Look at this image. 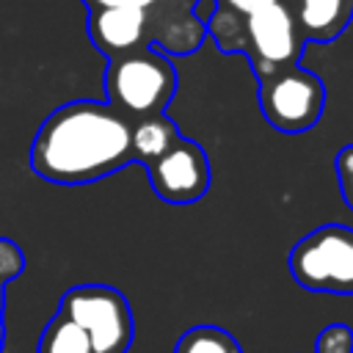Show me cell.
<instances>
[{"instance_id":"1","label":"cell","mask_w":353,"mask_h":353,"mask_svg":"<svg viewBox=\"0 0 353 353\" xmlns=\"http://www.w3.org/2000/svg\"><path fill=\"white\" fill-rule=\"evenodd\" d=\"M132 163V121L108 102L55 108L30 143V168L55 185H85Z\"/></svg>"},{"instance_id":"2","label":"cell","mask_w":353,"mask_h":353,"mask_svg":"<svg viewBox=\"0 0 353 353\" xmlns=\"http://www.w3.org/2000/svg\"><path fill=\"white\" fill-rule=\"evenodd\" d=\"M176 94V69L157 47H143L138 52L108 61L105 69V97L113 110L130 121L165 113L171 97Z\"/></svg>"},{"instance_id":"3","label":"cell","mask_w":353,"mask_h":353,"mask_svg":"<svg viewBox=\"0 0 353 353\" xmlns=\"http://www.w3.org/2000/svg\"><path fill=\"white\" fill-rule=\"evenodd\" d=\"M58 312L85 334L94 353H127L132 345V309L116 287L77 284L63 292Z\"/></svg>"},{"instance_id":"4","label":"cell","mask_w":353,"mask_h":353,"mask_svg":"<svg viewBox=\"0 0 353 353\" xmlns=\"http://www.w3.org/2000/svg\"><path fill=\"white\" fill-rule=\"evenodd\" d=\"M290 273L303 290L353 295V229L325 223L301 237L290 251Z\"/></svg>"},{"instance_id":"5","label":"cell","mask_w":353,"mask_h":353,"mask_svg":"<svg viewBox=\"0 0 353 353\" xmlns=\"http://www.w3.org/2000/svg\"><path fill=\"white\" fill-rule=\"evenodd\" d=\"M259 108L273 130L290 135L306 132L323 116L325 85L314 72L303 66H287L259 80Z\"/></svg>"},{"instance_id":"6","label":"cell","mask_w":353,"mask_h":353,"mask_svg":"<svg viewBox=\"0 0 353 353\" xmlns=\"http://www.w3.org/2000/svg\"><path fill=\"white\" fill-rule=\"evenodd\" d=\"M303 36L290 3H273L262 11L243 17V50L256 72V80L298 66L303 52Z\"/></svg>"},{"instance_id":"7","label":"cell","mask_w":353,"mask_h":353,"mask_svg":"<svg viewBox=\"0 0 353 353\" xmlns=\"http://www.w3.org/2000/svg\"><path fill=\"white\" fill-rule=\"evenodd\" d=\"M152 190L168 204H193L210 190V160L196 141L179 138L146 165Z\"/></svg>"},{"instance_id":"8","label":"cell","mask_w":353,"mask_h":353,"mask_svg":"<svg viewBox=\"0 0 353 353\" xmlns=\"http://www.w3.org/2000/svg\"><path fill=\"white\" fill-rule=\"evenodd\" d=\"M88 39L108 61L152 47V8L88 11Z\"/></svg>"},{"instance_id":"9","label":"cell","mask_w":353,"mask_h":353,"mask_svg":"<svg viewBox=\"0 0 353 353\" xmlns=\"http://www.w3.org/2000/svg\"><path fill=\"white\" fill-rule=\"evenodd\" d=\"M204 36L207 28L190 8L171 0L152 6V47H157L163 55H190L201 47Z\"/></svg>"},{"instance_id":"10","label":"cell","mask_w":353,"mask_h":353,"mask_svg":"<svg viewBox=\"0 0 353 353\" xmlns=\"http://www.w3.org/2000/svg\"><path fill=\"white\" fill-rule=\"evenodd\" d=\"M292 14L303 41H334L353 19V0H295Z\"/></svg>"},{"instance_id":"11","label":"cell","mask_w":353,"mask_h":353,"mask_svg":"<svg viewBox=\"0 0 353 353\" xmlns=\"http://www.w3.org/2000/svg\"><path fill=\"white\" fill-rule=\"evenodd\" d=\"M179 130L176 124L165 116H146L132 121V163H143L149 165L152 160H157L160 154H165L176 141H179Z\"/></svg>"},{"instance_id":"12","label":"cell","mask_w":353,"mask_h":353,"mask_svg":"<svg viewBox=\"0 0 353 353\" xmlns=\"http://www.w3.org/2000/svg\"><path fill=\"white\" fill-rule=\"evenodd\" d=\"M36 353H94L85 334L61 312L52 314V320L44 325L39 336Z\"/></svg>"},{"instance_id":"13","label":"cell","mask_w":353,"mask_h":353,"mask_svg":"<svg viewBox=\"0 0 353 353\" xmlns=\"http://www.w3.org/2000/svg\"><path fill=\"white\" fill-rule=\"evenodd\" d=\"M174 353H243V347L221 325H193L176 339Z\"/></svg>"},{"instance_id":"14","label":"cell","mask_w":353,"mask_h":353,"mask_svg":"<svg viewBox=\"0 0 353 353\" xmlns=\"http://www.w3.org/2000/svg\"><path fill=\"white\" fill-rule=\"evenodd\" d=\"M25 270V254L22 248L8 240V237H0V353L6 347V287L19 279Z\"/></svg>"},{"instance_id":"15","label":"cell","mask_w":353,"mask_h":353,"mask_svg":"<svg viewBox=\"0 0 353 353\" xmlns=\"http://www.w3.org/2000/svg\"><path fill=\"white\" fill-rule=\"evenodd\" d=\"M314 353H353V328L345 323L325 325L314 339Z\"/></svg>"},{"instance_id":"16","label":"cell","mask_w":353,"mask_h":353,"mask_svg":"<svg viewBox=\"0 0 353 353\" xmlns=\"http://www.w3.org/2000/svg\"><path fill=\"white\" fill-rule=\"evenodd\" d=\"M334 165H336L339 193H342L345 204L353 210V143H347V146H342V149L336 152V160H334Z\"/></svg>"},{"instance_id":"17","label":"cell","mask_w":353,"mask_h":353,"mask_svg":"<svg viewBox=\"0 0 353 353\" xmlns=\"http://www.w3.org/2000/svg\"><path fill=\"white\" fill-rule=\"evenodd\" d=\"M273 3H284V0H215V8L237 14V17H248V14L262 11V8L273 6Z\"/></svg>"},{"instance_id":"18","label":"cell","mask_w":353,"mask_h":353,"mask_svg":"<svg viewBox=\"0 0 353 353\" xmlns=\"http://www.w3.org/2000/svg\"><path fill=\"white\" fill-rule=\"evenodd\" d=\"M83 3L88 11H97V8H152L160 0H83Z\"/></svg>"},{"instance_id":"19","label":"cell","mask_w":353,"mask_h":353,"mask_svg":"<svg viewBox=\"0 0 353 353\" xmlns=\"http://www.w3.org/2000/svg\"><path fill=\"white\" fill-rule=\"evenodd\" d=\"M171 3H176V6H182V8H190V11H193L199 0H171Z\"/></svg>"}]
</instances>
